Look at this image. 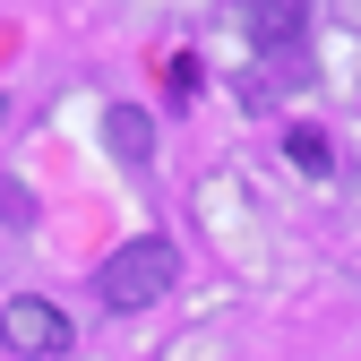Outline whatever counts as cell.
<instances>
[{"label":"cell","mask_w":361,"mask_h":361,"mask_svg":"<svg viewBox=\"0 0 361 361\" xmlns=\"http://www.w3.org/2000/svg\"><path fill=\"white\" fill-rule=\"evenodd\" d=\"M164 284H172V241H129V250H112V267L95 276V293L112 310H147Z\"/></svg>","instance_id":"1"},{"label":"cell","mask_w":361,"mask_h":361,"mask_svg":"<svg viewBox=\"0 0 361 361\" xmlns=\"http://www.w3.org/2000/svg\"><path fill=\"white\" fill-rule=\"evenodd\" d=\"M0 336H9L18 353H61V344H69V319H61L52 301H35V293H18L9 310H0Z\"/></svg>","instance_id":"2"},{"label":"cell","mask_w":361,"mask_h":361,"mask_svg":"<svg viewBox=\"0 0 361 361\" xmlns=\"http://www.w3.org/2000/svg\"><path fill=\"white\" fill-rule=\"evenodd\" d=\"M301 18H310V0H250V35L267 43V52H284V43L301 35Z\"/></svg>","instance_id":"3"},{"label":"cell","mask_w":361,"mask_h":361,"mask_svg":"<svg viewBox=\"0 0 361 361\" xmlns=\"http://www.w3.org/2000/svg\"><path fill=\"white\" fill-rule=\"evenodd\" d=\"M104 129H112V155H121V164H147V147H155V138H147V112H112Z\"/></svg>","instance_id":"4"},{"label":"cell","mask_w":361,"mask_h":361,"mask_svg":"<svg viewBox=\"0 0 361 361\" xmlns=\"http://www.w3.org/2000/svg\"><path fill=\"white\" fill-rule=\"evenodd\" d=\"M284 147H293V164H301V172H327V138H319V129H293Z\"/></svg>","instance_id":"5"}]
</instances>
